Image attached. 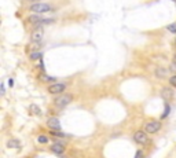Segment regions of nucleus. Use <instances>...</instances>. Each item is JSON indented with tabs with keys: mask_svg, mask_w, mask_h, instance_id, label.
<instances>
[{
	"mask_svg": "<svg viewBox=\"0 0 176 158\" xmlns=\"http://www.w3.org/2000/svg\"><path fill=\"white\" fill-rule=\"evenodd\" d=\"M73 102V95L72 94H63L62 96H58L57 99H55V106L58 109H65L66 106H69V104Z\"/></svg>",
	"mask_w": 176,
	"mask_h": 158,
	"instance_id": "obj_1",
	"label": "nucleus"
},
{
	"mask_svg": "<svg viewBox=\"0 0 176 158\" xmlns=\"http://www.w3.org/2000/svg\"><path fill=\"white\" fill-rule=\"evenodd\" d=\"M29 10L33 11V13L43 14V13H48V11H51V10H52V6L47 4V3H33V4H30Z\"/></svg>",
	"mask_w": 176,
	"mask_h": 158,
	"instance_id": "obj_2",
	"label": "nucleus"
},
{
	"mask_svg": "<svg viewBox=\"0 0 176 158\" xmlns=\"http://www.w3.org/2000/svg\"><path fill=\"white\" fill-rule=\"evenodd\" d=\"M66 84L65 83H52L51 85H48V92L51 95H58V94H62L63 91L66 90Z\"/></svg>",
	"mask_w": 176,
	"mask_h": 158,
	"instance_id": "obj_3",
	"label": "nucleus"
},
{
	"mask_svg": "<svg viewBox=\"0 0 176 158\" xmlns=\"http://www.w3.org/2000/svg\"><path fill=\"white\" fill-rule=\"evenodd\" d=\"M134 140L138 145H147L149 143V138H147V132L146 131H136L134 135Z\"/></svg>",
	"mask_w": 176,
	"mask_h": 158,
	"instance_id": "obj_4",
	"label": "nucleus"
},
{
	"mask_svg": "<svg viewBox=\"0 0 176 158\" xmlns=\"http://www.w3.org/2000/svg\"><path fill=\"white\" fill-rule=\"evenodd\" d=\"M161 128H163V125H161L160 121H149L145 125V131L147 133H157Z\"/></svg>",
	"mask_w": 176,
	"mask_h": 158,
	"instance_id": "obj_5",
	"label": "nucleus"
},
{
	"mask_svg": "<svg viewBox=\"0 0 176 158\" xmlns=\"http://www.w3.org/2000/svg\"><path fill=\"white\" fill-rule=\"evenodd\" d=\"M47 126L52 129V131H61L62 129V126H61V121H59V118L57 117H50L48 118V121H47Z\"/></svg>",
	"mask_w": 176,
	"mask_h": 158,
	"instance_id": "obj_6",
	"label": "nucleus"
},
{
	"mask_svg": "<svg viewBox=\"0 0 176 158\" xmlns=\"http://www.w3.org/2000/svg\"><path fill=\"white\" fill-rule=\"evenodd\" d=\"M160 95H161V98H163L165 102H169V100L173 99V96H175V94H173V90L172 88H169V87H164L163 90H161V92H160Z\"/></svg>",
	"mask_w": 176,
	"mask_h": 158,
	"instance_id": "obj_7",
	"label": "nucleus"
},
{
	"mask_svg": "<svg viewBox=\"0 0 176 158\" xmlns=\"http://www.w3.org/2000/svg\"><path fill=\"white\" fill-rule=\"evenodd\" d=\"M30 41L32 43H41L43 41V30H41V28H36V30L32 32Z\"/></svg>",
	"mask_w": 176,
	"mask_h": 158,
	"instance_id": "obj_8",
	"label": "nucleus"
},
{
	"mask_svg": "<svg viewBox=\"0 0 176 158\" xmlns=\"http://www.w3.org/2000/svg\"><path fill=\"white\" fill-rule=\"evenodd\" d=\"M51 151L54 154H59V155H61V154L65 153V146H63L62 143H59V142H55L54 145L51 146Z\"/></svg>",
	"mask_w": 176,
	"mask_h": 158,
	"instance_id": "obj_9",
	"label": "nucleus"
},
{
	"mask_svg": "<svg viewBox=\"0 0 176 158\" xmlns=\"http://www.w3.org/2000/svg\"><path fill=\"white\" fill-rule=\"evenodd\" d=\"M7 147L8 149H19L21 147V142L18 139H10L7 142Z\"/></svg>",
	"mask_w": 176,
	"mask_h": 158,
	"instance_id": "obj_10",
	"label": "nucleus"
},
{
	"mask_svg": "<svg viewBox=\"0 0 176 158\" xmlns=\"http://www.w3.org/2000/svg\"><path fill=\"white\" fill-rule=\"evenodd\" d=\"M29 58L32 59V61H37V59H41L43 58V52H40V51H32L30 54H29Z\"/></svg>",
	"mask_w": 176,
	"mask_h": 158,
	"instance_id": "obj_11",
	"label": "nucleus"
},
{
	"mask_svg": "<svg viewBox=\"0 0 176 158\" xmlns=\"http://www.w3.org/2000/svg\"><path fill=\"white\" fill-rule=\"evenodd\" d=\"M156 74H157L158 78H165V77L168 76V70L164 68H158L157 70H156Z\"/></svg>",
	"mask_w": 176,
	"mask_h": 158,
	"instance_id": "obj_12",
	"label": "nucleus"
},
{
	"mask_svg": "<svg viewBox=\"0 0 176 158\" xmlns=\"http://www.w3.org/2000/svg\"><path fill=\"white\" fill-rule=\"evenodd\" d=\"M37 142H39L40 145H47V143L50 142V139H48V136L47 135H40L39 138H37Z\"/></svg>",
	"mask_w": 176,
	"mask_h": 158,
	"instance_id": "obj_13",
	"label": "nucleus"
},
{
	"mask_svg": "<svg viewBox=\"0 0 176 158\" xmlns=\"http://www.w3.org/2000/svg\"><path fill=\"white\" fill-rule=\"evenodd\" d=\"M169 111H171V106H169V103L168 102H165V110H164V113L161 114V118H167L168 116H169Z\"/></svg>",
	"mask_w": 176,
	"mask_h": 158,
	"instance_id": "obj_14",
	"label": "nucleus"
},
{
	"mask_svg": "<svg viewBox=\"0 0 176 158\" xmlns=\"http://www.w3.org/2000/svg\"><path fill=\"white\" fill-rule=\"evenodd\" d=\"M41 80H43V81H51V83H57V78H55V77H50V76H47L45 73H43V76H41Z\"/></svg>",
	"mask_w": 176,
	"mask_h": 158,
	"instance_id": "obj_15",
	"label": "nucleus"
},
{
	"mask_svg": "<svg viewBox=\"0 0 176 158\" xmlns=\"http://www.w3.org/2000/svg\"><path fill=\"white\" fill-rule=\"evenodd\" d=\"M50 133L52 136H57V138H65V136H66L63 132H61V131H52V129L50 131Z\"/></svg>",
	"mask_w": 176,
	"mask_h": 158,
	"instance_id": "obj_16",
	"label": "nucleus"
},
{
	"mask_svg": "<svg viewBox=\"0 0 176 158\" xmlns=\"http://www.w3.org/2000/svg\"><path fill=\"white\" fill-rule=\"evenodd\" d=\"M167 29L169 32H171V33H173V35H176V22L175 23H171V25H168L167 26Z\"/></svg>",
	"mask_w": 176,
	"mask_h": 158,
	"instance_id": "obj_17",
	"label": "nucleus"
},
{
	"mask_svg": "<svg viewBox=\"0 0 176 158\" xmlns=\"http://www.w3.org/2000/svg\"><path fill=\"white\" fill-rule=\"evenodd\" d=\"M169 70H171L173 74H176V59H173V62L171 63V66H169Z\"/></svg>",
	"mask_w": 176,
	"mask_h": 158,
	"instance_id": "obj_18",
	"label": "nucleus"
},
{
	"mask_svg": "<svg viewBox=\"0 0 176 158\" xmlns=\"http://www.w3.org/2000/svg\"><path fill=\"white\" fill-rule=\"evenodd\" d=\"M169 85L176 87V74H173L172 77H169Z\"/></svg>",
	"mask_w": 176,
	"mask_h": 158,
	"instance_id": "obj_19",
	"label": "nucleus"
},
{
	"mask_svg": "<svg viewBox=\"0 0 176 158\" xmlns=\"http://www.w3.org/2000/svg\"><path fill=\"white\" fill-rule=\"evenodd\" d=\"M30 109H32V111H33V113L40 114V110L37 109V106H36V104H32V106H30Z\"/></svg>",
	"mask_w": 176,
	"mask_h": 158,
	"instance_id": "obj_20",
	"label": "nucleus"
},
{
	"mask_svg": "<svg viewBox=\"0 0 176 158\" xmlns=\"http://www.w3.org/2000/svg\"><path fill=\"white\" fill-rule=\"evenodd\" d=\"M135 158H145V155H143V151L142 150H138L135 154Z\"/></svg>",
	"mask_w": 176,
	"mask_h": 158,
	"instance_id": "obj_21",
	"label": "nucleus"
},
{
	"mask_svg": "<svg viewBox=\"0 0 176 158\" xmlns=\"http://www.w3.org/2000/svg\"><path fill=\"white\" fill-rule=\"evenodd\" d=\"M6 94V87L4 84H1V95H4Z\"/></svg>",
	"mask_w": 176,
	"mask_h": 158,
	"instance_id": "obj_22",
	"label": "nucleus"
},
{
	"mask_svg": "<svg viewBox=\"0 0 176 158\" xmlns=\"http://www.w3.org/2000/svg\"><path fill=\"white\" fill-rule=\"evenodd\" d=\"M8 87H14V80L13 78H10L8 80Z\"/></svg>",
	"mask_w": 176,
	"mask_h": 158,
	"instance_id": "obj_23",
	"label": "nucleus"
},
{
	"mask_svg": "<svg viewBox=\"0 0 176 158\" xmlns=\"http://www.w3.org/2000/svg\"><path fill=\"white\" fill-rule=\"evenodd\" d=\"M172 1H176V0H172Z\"/></svg>",
	"mask_w": 176,
	"mask_h": 158,
	"instance_id": "obj_24",
	"label": "nucleus"
}]
</instances>
